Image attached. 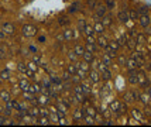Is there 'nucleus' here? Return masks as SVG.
I'll return each mask as SVG.
<instances>
[{
    "label": "nucleus",
    "instance_id": "13d9d810",
    "mask_svg": "<svg viewBox=\"0 0 151 127\" xmlns=\"http://www.w3.org/2000/svg\"><path fill=\"white\" fill-rule=\"evenodd\" d=\"M40 60H41L40 54H35V55L33 57V62H35V64H38V65H40Z\"/></svg>",
    "mask_w": 151,
    "mask_h": 127
},
{
    "label": "nucleus",
    "instance_id": "5fc2aeb1",
    "mask_svg": "<svg viewBox=\"0 0 151 127\" xmlns=\"http://www.w3.org/2000/svg\"><path fill=\"white\" fill-rule=\"evenodd\" d=\"M4 58H6V50L0 44V60H4Z\"/></svg>",
    "mask_w": 151,
    "mask_h": 127
},
{
    "label": "nucleus",
    "instance_id": "a19ab883",
    "mask_svg": "<svg viewBox=\"0 0 151 127\" xmlns=\"http://www.w3.org/2000/svg\"><path fill=\"white\" fill-rule=\"evenodd\" d=\"M68 58H69V61H72V62H76L78 61V55L75 54V51H68Z\"/></svg>",
    "mask_w": 151,
    "mask_h": 127
},
{
    "label": "nucleus",
    "instance_id": "09e8293b",
    "mask_svg": "<svg viewBox=\"0 0 151 127\" xmlns=\"http://www.w3.org/2000/svg\"><path fill=\"white\" fill-rule=\"evenodd\" d=\"M27 67H28V69H30V71L35 72V71L38 69V64H35V62H30V64H28Z\"/></svg>",
    "mask_w": 151,
    "mask_h": 127
},
{
    "label": "nucleus",
    "instance_id": "20e7f679",
    "mask_svg": "<svg viewBox=\"0 0 151 127\" xmlns=\"http://www.w3.org/2000/svg\"><path fill=\"white\" fill-rule=\"evenodd\" d=\"M107 6L103 4V3H98V6L95 7V17L96 19H102V17H105L106 13H107Z\"/></svg>",
    "mask_w": 151,
    "mask_h": 127
},
{
    "label": "nucleus",
    "instance_id": "72a5a7b5",
    "mask_svg": "<svg viewBox=\"0 0 151 127\" xmlns=\"http://www.w3.org/2000/svg\"><path fill=\"white\" fill-rule=\"evenodd\" d=\"M48 102H50V96H48V95H44V93H42V95H41V96L38 98L37 103H40V105H47Z\"/></svg>",
    "mask_w": 151,
    "mask_h": 127
},
{
    "label": "nucleus",
    "instance_id": "a211bd4d",
    "mask_svg": "<svg viewBox=\"0 0 151 127\" xmlns=\"http://www.w3.org/2000/svg\"><path fill=\"white\" fill-rule=\"evenodd\" d=\"M105 28L106 27L102 24V21H96L95 23V26H93V30H95V34H103V31H105Z\"/></svg>",
    "mask_w": 151,
    "mask_h": 127
},
{
    "label": "nucleus",
    "instance_id": "ddd939ff",
    "mask_svg": "<svg viewBox=\"0 0 151 127\" xmlns=\"http://www.w3.org/2000/svg\"><path fill=\"white\" fill-rule=\"evenodd\" d=\"M117 20L120 21V23H123V24L129 23V21H130L129 11H127V10H120V11H119V14H117Z\"/></svg>",
    "mask_w": 151,
    "mask_h": 127
},
{
    "label": "nucleus",
    "instance_id": "6e6552de",
    "mask_svg": "<svg viewBox=\"0 0 151 127\" xmlns=\"http://www.w3.org/2000/svg\"><path fill=\"white\" fill-rule=\"evenodd\" d=\"M86 116V110L85 107H76L73 110V120L75 121H79V120H83Z\"/></svg>",
    "mask_w": 151,
    "mask_h": 127
},
{
    "label": "nucleus",
    "instance_id": "423d86ee",
    "mask_svg": "<svg viewBox=\"0 0 151 127\" xmlns=\"http://www.w3.org/2000/svg\"><path fill=\"white\" fill-rule=\"evenodd\" d=\"M119 50H120V45H119L117 41H110V42L107 44V47H106L105 51H107V52L110 54L112 57H116Z\"/></svg>",
    "mask_w": 151,
    "mask_h": 127
},
{
    "label": "nucleus",
    "instance_id": "e2e57ef3",
    "mask_svg": "<svg viewBox=\"0 0 151 127\" xmlns=\"http://www.w3.org/2000/svg\"><path fill=\"white\" fill-rule=\"evenodd\" d=\"M3 110H4V106H1V105H0V114H3Z\"/></svg>",
    "mask_w": 151,
    "mask_h": 127
},
{
    "label": "nucleus",
    "instance_id": "39448f33",
    "mask_svg": "<svg viewBox=\"0 0 151 127\" xmlns=\"http://www.w3.org/2000/svg\"><path fill=\"white\" fill-rule=\"evenodd\" d=\"M150 23H151V17H150V13L147 14H143V16H138V24L141 28L147 30L150 27Z\"/></svg>",
    "mask_w": 151,
    "mask_h": 127
},
{
    "label": "nucleus",
    "instance_id": "603ef678",
    "mask_svg": "<svg viewBox=\"0 0 151 127\" xmlns=\"http://www.w3.org/2000/svg\"><path fill=\"white\" fill-rule=\"evenodd\" d=\"M83 120L86 124H95V117H92V116H85Z\"/></svg>",
    "mask_w": 151,
    "mask_h": 127
},
{
    "label": "nucleus",
    "instance_id": "dca6fc26",
    "mask_svg": "<svg viewBox=\"0 0 151 127\" xmlns=\"http://www.w3.org/2000/svg\"><path fill=\"white\" fill-rule=\"evenodd\" d=\"M124 67L127 68V71H129V69H138V64H137V61L132 57V58H127Z\"/></svg>",
    "mask_w": 151,
    "mask_h": 127
},
{
    "label": "nucleus",
    "instance_id": "9d476101",
    "mask_svg": "<svg viewBox=\"0 0 151 127\" xmlns=\"http://www.w3.org/2000/svg\"><path fill=\"white\" fill-rule=\"evenodd\" d=\"M78 38V30H65L64 31V40L72 41Z\"/></svg>",
    "mask_w": 151,
    "mask_h": 127
},
{
    "label": "nucleus",
    "instance_id": "4c0bfd02",
    "mask_svg": "<svg viewBox=\"0 0 151 127\" xmlns=\"http://www.w3.org/2000/svg\"><path fill=\"white\" fill-rule=\"evenodd\" d=\"M102 24H103L105 27L112 26V17H110V16H105V17H102Z\"/></svg>",
    "mask_w": 151,
    "mask_h": 127
},
{
    "label": "nucleus",
    "instance_id": "0eeeda50",
    "mask_svg": "<svg viewBox=\"0 0 151 127\" xmlns=\"http://www.w3.org/2000/svg\"><path fill=\"white\" fill-rule=\"evenodd\" d=\"M132 117L136 121H138L140 124H145V123H147V121H145V119H144V114L141 113L138 109H132Z\"/></svg>",
    "mask_w": 151,
    "mask_h": 127
},
{
    "label": "nucleus",
    "instance_id": "412c9836",
    "mask_svg": "<svg viewBox=\"0 0 151 127\" xmlns=\"http://www.w3.org/2000/svg\"><path fill=\"white\" fill-rule=\"evenodd\" d=\"M112 60H113V57L109 52H107V51H106V52L102 55V60H100V61H102L105 65H107V67H109V65L112 64Z\"/></svg>",
    "mask_w": 151,
    "mask_h": 127
},
{
    "label": "nucleus",
    "instance_id": "393cba45",
    "mask_svg": "<svg viewBox=\"0 0 151 127\" xmlns=\"http://www.w3.org/2000/svg\"><path fill=\"white\" fill-rule=\"evenodd\" d=\"M127 40H129V35H127V34H122V35L119 37L117 42H119V45H120V48L126 47V42H127Z\"/></svg>",
    "mask_w": 151,
    "mask_h": 127
},
{
    "label": "nucleus",
    "instance_id": "0e129e2a",
    "mask_svg": "<svg viewBox=\"0 0 151 127\" xmlns=\"http://www.w3.org/2000/svg\"><path fill=\"white\" fill-rule=\"evenodd\" d=\"M147 92H148V95L151 96V86H148V90H147Z\"/></svg>",
    "mask_w": 151,
    "mask_h": 127
},
{
    "label": "nucleus",
    "instance_id": "f3484780",
    "mask_svg": "<svg viewBox=\"0 0 151 127\" xmlns=\"http://www.w3.org/2000/svg\"><path fill=\"white\" fill-rule=\"evenodd\" d=\"M136 100V98H134V92L130 90V92H126L123 95V102H124L126 105H129V103H133V102Z\"/></svg>",
    "mask_w": 151,
    "mask_h": 127
},
{
    "label": "nucleus",
    "instance_id": "a878e982",
    "mask_svg": "<svg viewBox=\"0 0 151 127\" xmlns=\"http://www.w3.org/2000/svg\"><path fill=\"white\" fill-rule=\"evenodd\" d=\"M34 123H35V124H42V126H45V124H51V120H50V117L42 116L41 119H35Z\"/></svg>",
    "mask_w": 151,
    "mask_h": 127
},
{
    "label": "nucleus",
    "instance_id": "37998d69",
    "mask_svg": "<svg viewBox=\"0 0 151 127\" xmlns=\"http://www.w3.org/2000/svg\"><path fill=\"white\" fill-rule=\"evenodd\" d=\"M58 24H59V26H62V27H65V26H68V24H69V20H68L66 17H59V19H58Z\"/></svg>",
    "mask_w": 151,
    "mask_h": 127
},
{
    "label": "nucleus",
    "instance_id": "69168bd1",
    "mask_svg": "<svg viewBox=\"0 0 151 127\" xmlns=\"http://www.w3.org/2000/svg\"><path fill=\"white\" fill-rule=\"evenodd\" d=\"M147 30H148V33L151 34V23H150V27H148V28H147Z\"/></svg>",
    "mask_w": 151,
    "mask_h": 127
},
{
    "label": "nucleus",
    "instance_id": "9b49d317",
    "mask_svg": "<svg viewBox=\"0 0 151 127\" xmlns=\"http://www.w3.org/2000/svg\"><path fill=\"white\" fill-rule=\"evenodd\" d=\"M1 30H3L6 34H9V35L16 33V27H14V24L13 23H9V21H6V23L1 24Z\"/></svg>",
    "mask_w": 151,
    "mask_h": 127
},
{
    "label": "nucleus",
    "instance_id": "4d7b16f0",
    "mask_svg": "<svg viewBox=\"0 0 151 127\" xmlns=\"http://www.w3.org/2000/svg\"><path fill=\"white\" fill-rule=\"evenodd\" d=\"M40 114L41 116H45V117H50V112L47 109H40Z\"/></svg>",
    "mask_w": 151,
    "mask_h": 127
},
{
    "label": "nucleus",
    "instance_id": "4be33fe9",
    "mask_svg": "<svg viewBox=\"0 0 151 127\" xmlns=\"http://www.w3.org/2000/svg\"><path fill=\"white\" fill-rule=\"evenodd\" d=\"M57 109H58V112L59 113H62V114H65L66 116V113H68V110H69V107L66 106L64 102H59L58 105H57Z\"/></svg>",
    "mask_w": 151,
    "mask_h": 127
},
{
    "label": "nucleus",
    "instance_id": "6e6d98bb",
    "mask_svg": "<svg viewBox=\"0 0 151 127\" xmlns=\"http://www.w3.org/2000/svg\"><path fill=\"white\" fill-rule=\"evenodd\" d=\"M76 7H78V4H76V3H75V4H72V6L69 7V10H68V11H69V14H73V13H76V10H78Z\"/></svg>",
    "mask_w": 151,
    "mask_h": 127
},
{
    "label": "nucleus",
    "instance_id": "f03ea898",
    "mask_svg": "<svg viewBox=\"0 0 151 127\" xmlns=\"http://www.w3.org/2000/svg\"><path fill=\"white\" fill-rule=\"evenodd\" d=\"M137 76H138V86L141 89H145L147 86H150V80H148V76H145V72L144 71H137Z\"/></svg>",
    "mask_w": 151,
    "mask_h": 127
},
{
    "label": "nucleus",
    "instance_id": "4468645a",
    "mask_svg": "<svg viewBox=\"0 0 151 127\" xmlns=\"http://www.w3.org/2000/svg\"><path fill=\"white\" fill-rule=\"evenodd\" d=\"M30 80L26 79V78H21V79L19 80V88H20V90L21 92H27L28 89H30Z\"/></svg>",
    "mask_w": 151,
    "mask_h": 127
},
{
    "label": "nucleus",
    "instance_id": "bf43d9fd",
    "mask_svg": "<svg viewBox=\"0 0 151 127\" xmlns=\"http://www.w3.org/2000/svg\"><path fill=\"white\" fill-rule=\"evenodd\" d=\"M0 124H7V119L4 114H3V116L0 114Z\"/></svg>",
    "mask_w": 151,
    "mask_h": 127
},
{
    "label": "nucleus",
    "instance_id": "bb28decb",
    "mask_svg": "<svg viewBox=\"0 0 151 127\" xmlns=\"http://www.w3.org/2000/svg\"><path fill=\"white\" fill-rule=\"evenodd\" d=\"M86 51H91V52H96L98 51V45H96V41L93 42H86Z\"/></svg>",
    "mask_w": 151,
    "mask_h": 127
},
{
    "label": "nucleus",
    "instance_id": "6ab92c4d",
    "mask_svg": "<svg viewBox=\"0 0 151 127\" xmlns=\"http://www.w3.org/2000/svg\"><path fill=\"white\" fill-rule=\"evenodd\" d=\"M138 100L141 102L143 105H148L150 103V100H151V96L148 95V92H144V93H140V98H138Z\"/></svg>",
    "mask_w": 151,
    "mask_h": 127
},
{
    "label": "nucleus",
    "instance_id": "49530a36",
    "mask_svg": "<svg viewBox=\"0 0 151 127\" xmlns=\"http://www.w3.org/2000/svg\"><path fill=\"white\" fill-rule=\"evenodd\" d=\"M143 114H144V116H147V117H150V119H151V107L148 106V105H145V106H144Z\"/></svg>",
    "mask_w": 151,
    "mask_h": 127
},
{
    "label": "nucleus",
    "instance_id": "5701e85b",
    "mask_svg": "<svg viewBox=\"0 0 151 127\" xmlns=\"http://www.w3.org/2000/svg\"><path fill=\"white\" fill-rule=\"evenodd\" d=\"M126 47L129 48L130 51H134V50H136V47H137V41L134 40V38H129V40H127V42H126Z\"/></svg>",
    "mask_w": 151,
    "mask_h": 127
},
{
    "label": "nucleus",
    "instance_id": "2f4dec72",
    "mask_svg": "<svg viewBox=\"0 0 151 127\" xmlns=\"http://www.w3.org/2000/svg\"><path fill=\"white\" fill-rule=\"evenodd\" d=\"M119 105H120V102H117V100H113V102H110V110H112V113L116 116V113H117V110H119Z\"/></svg>",
    "mask_w": 151,
    "mask_h": 127
},
{
    "label": "nucleus",
    "instance_id": "a18cd8bd",
    "mask_svg": "<svg viewBox=\"0 0 151 127\" xmlns=\"http://www.w3.org/2000/svg\"><path fill=\"white\" fill-rule=\"evenodd\" d=\"M96 6H98V1H96V0H88V9L95 10V7Z\"/></svg>",
    "mask_w": 151,
    "mask_h": 127
},
{
    "label": "nucleus",
    "instance_id": "e433bc0d",
    "mask_svg": "<svg viewBox=\"0 0 151 127\" xmlns=\"http://www.w3.org/2000/svg\"><path fill=\"white\" fill-rule=\"evenodd\" d=\"M0 79L1 80L10 79V71H9V69H3V71L0 72Z\"/></svg>",
    "mask_w": 151,
    "mask_h": 127
},
{
    "label": "nucleus",
    "instance_id": "8fccbe9b",
    "mask_svg": "<svg viewBox=\"0 0 151 127\" xmlns=\"http://www.w3.org/2000/svg\"><path fill=\"white\" fill-rule=\"evenodd\" d=\"M126 61H127L126 55H120V57H119V60H117V62H119V65L124 67V65H126Z\"/></svg>",
    "mask_w": 151,
    "mask_h": 127
},
{
    "label": "nucleus",
    "instance_id": "f257e3e1",
    "mask_svg": "<svg viewBox=\"0 0 151 127\" xmlns=\"http://www.w3.org/2000/svg\"><path fill=\"white\" fill-rule=\"evenodd\" d=\"M98 71H99V74H100V79H103L105 82H107V80L112 79V71H110V69H109V67H107V65H105L103 62H100Z\"/></svg>",
    "mask_w": 151,
    "mask_h": 127
},
{
    "label": "nucleus",
    "instance_id": "864d4df0",
    "mask_svg": "<svg viewBox=\"0 0 151 127\" xmlns=\"http://www.w3.org/2000/svg\"><path fill=\"white\" fill-rule=\"evenodd\" d=\"M105 4L107 6V9H114V6H116V1H114V0H106Z\"/></svg>",
    "mask_w": 151,
    "mask_h": 127
},
{
    "label": "nucleus",
    "instance_id": "c9c22d12",
    "mask_svg": "<svg viewBox=\"0 0 151 127\" xmlns=\"http://www.w3.org/2000/svg\"><path fill=\"white\" fill-rule=\"evenodd\" d=\"M129 17H130V20L137 21V20H138V13H137V10H134V9L129 10Z\"/></svg>",
    "mask_w": 151,
    "mask_h": 127
},
{
    "label": "nucleus",
    "instance_id": "f704fd0d",
    "mask_svg": "<svg viewBox=\"0 0 151 127\" xmlns=\"http://www.w3.org/2000/svg\"><path fill=\"white\" fill-rule=\"evenodd\" d=\"M66 71H68L71 75H75V74H76V71H78L76 64H75V62H73V64H69V65H68V68H66Z\"/></svg>",
    "mask_w": 151,
    "mask_h": 127
},
{
    "label": "nucleus",
    "instance_id": "2eb2a0df",
    "mask_svg": "<svg viewBox=\"0 0 151 127\" xmlns=\"http://www.w3.org/2000/svg\"><path fill=\"white\" fill-rule=\"evenodd\" d=\"M96 44H98V47L103 48V50H106V47H107V44H109V40L106 38L103 34H100L98 37V40H96Z\"/></svg>",
    "mask_w": 151,
    "mask_h": 127
},
{
    "label": "nucleus",
    "instance_id": "aec40b11",
    "mask_svg": "<svg viewBox=\"0 0 151 127\" xmlns=\"http://www.w3.org/2000/svg\"><path fill=\"white\" fill-rule=\"evenodd\" d=\"M41 89H42V86H41L40 83H31V85H30V89H28V92H31L33 95H38L40 92H41Z\"/></svg>",
    "mask_w": 151,
    "mask_h": 127
},
{
    "label": "nucleus",
    "instance_id": "1a4fd4ad",
    "mask_svg": "<svg viewBox=\"0 0 151 127\" xmlns=\"http://www.w3.org/2000/svg\"><path fill=\"white\" fill-rule=\"evenodd\" d=\"M137 71L138 69H129V78H127V80H129V83L133 85V86H136V85L138 83Z\"/></svg>",
    "mask_w": 151,
    "mask_h": 127
},
{
    "label": "nucleus",
    "instance_id": "79ce46f5",
    "mask_svg": "<svg viewBox=\"0 0 151 127\" xmlns=\"http://www.w3.org/2000/svg\"><path fill=\"white\" fill-rule=\"evenodd\" d=\"M23 93H24V98H26L27 102H34V96H35V95H33L31 92H28V90H27V92H23Z\"/></svg>",
    "mask_w": 151,
    "mask_h": 127
},
{
    "label": "nucleus",
    "instance_id": "473e14b6",
    "mask_svg": "<svg viewBox=\"0 0 151 127\" xmlns=\"http://www.w3.org/2000/svg\"><path fill=\"white\" fill-rule=\"evenodd\" d=\"M82 33L85 34L86 37H89V35H95V30H93L92 26H88V24H86V27L83 28V31H82Z\"/></svg>",
    "mask_w": 151,
    "mask_h": 127
},
{
    "label": "nucleus",
    "instance_id": "680f3d73",
    "mask_svg": "<svg viewBox=\"0 0 151 127\" xmlns=\"http://www.w3.org/2000/svg\"><path fill=\"white\" fill-rule=\"evenodd\" d=\"M145 68H147V69H148V71H151V60H150V62H148V64H147V65H145Z\"/></svg>",
    "mask_w": 151,
    "mask_h": 127
},
{
    "label": "nucleus",
    "instance_id": "f8f14e48",
    "mask_svg": "<svg viewBox=\"0 0 151 127\" xmlns=\"http://www.w3.org/2000/svg\"><path fill=\"white\" fill-rule=\"evenodd\" d=\"M89 80L92 82V85L99 83V80H100V74H99L98 69H92V71H89Z\"/></svg>",
    "mask_w": 151,
    "mask_h": 127
},
{
    "label": "nucleus",
    "instance_id": "cd10ccee",
    "mask_svg": "<svg viewBox=\"0 0 151 127\" xmlns=\"http://www.w3.org/2000/svg\"><path fill=\"white\" fill-rule=\"evenodd\" d=\"M0 99H1V102H9L10 99H12V96H10V92H7V90H1L0 92Z\"/></svg>",
    "mask_w": 151,
    "mask_h": 127
},
{
    "label": "nucleus",
    "instance_id": "7c9ffc66",
    "mask_svg": "<svg viewBox=\"0 0 151 127\" xmlns=\"http://www.w3.org/2000/svg\"><path fill=\"white\" fill-rule=\"evenodd\" d=\"M28 114H30V116H31V117H35V119H37V117H38L40 116V109L37 106H33L31 107V109H30V110H28Z\"/></svg>",
    "mask_w": 151,
    "mask_h": 127
},
{
    "label": "nucleus",
    "instance_id": "c85d7f7f",
    "mask_svg": "<svg viewBox=\"0 0 151 127\" xmlns=\"http://www.w3.org/2000/svg\"><path fill=\"white\" fill-rule=\"evenodd\" d=\"M17 106H19V102L16 100V99H10L9 102H6V107L12 109V110H16V109H17Z\"/></svg>",
    "mask_w": 151,
    "mask_h": 127
},
{
    "label": "nucleus",
    "instance_id": "3c124183",
    "mask_svg": "<svg viewBox=\"0 0 151 127\" xmlns=\"http://www.w3.org/2000/svg\"><path fill=\"white\" fill-rule=\"evenodd\" d=\"M137 13H138V16H143V14H147V13H148V9H147L145 6H141V7H140V9L137 10Z\"/></svg>",
    "mask_w": 151,
    "mask_h": 127
},
{
    "label": "nucleus",
    "instance_id": "c756f323",
    "mask_svg": "<svg viewBox=\"0 0 151 127\" xmlns=\"http://www.w3.org/2000/svg\"><path fill=\"white\" fill-rule=\"evenodd\" d=\"M82 58H83V61H86V62H89V64H91L95 57H93V52H91V51H85L83 55H82Z\"/></svg>",
    "mask_w": 151,
    "mask_h": 127
},
{
    "label": "nucleus",
    "instance_id": "b1692460",
    "mask_svg": "<svg viewBox=\"0 0 151 127\" xmlns=\"http://www.w3.org/2000/svg\"><path fill=\"white\" fill-rule=\"evenodd\" d=\"M73 51H75V54H76L78 57H82L86 50H85V47H83V45H81V44H76V45L73 47Z\"/></svg>",
    "mask_w": 151,
    "mask_h": 127
},
{
    "label": "nucleus",
    "instance_id": "de8ad7c7",
    "mask_svg": "<svg viewBox=\"0 0 151 127\" xmlns=\"http://www.w3.org/2000/svg\"><path fill=\"white\" fill-rule=\"evenodd\" d=\"M100 62H102L100 60H98V58H93V61L91 62V64H92V69H98L99 65H100Z\"/></svg>",
    "mask_w": 151,
    "mask_h": 127
},
{
    "label": "nucleus",
    "instance_id": "7ed1b4c3",
    "mask_svg": "<svg viewBox=\"0 0 151 127\" xmlns=\"http://www.w3.org/2000/svg\"><path fill=\"white\" fill-rule=\"evenodd\" d=\"M21 34L24 37H34L37 34V27H34L33 24H24L21 27Z\"/></svg>",
    "mask_w": 151,
    "mask_h": 127
},
{
    "label": "nucleus",
    "instance_id": "c03bdc74",
    "mask_svg": "<svg viewBox=\"0 0 151 127\" xmlns=\"http://www.w3.org/2000/svg\"><path fill=\"white\" fill-rule=\"evenodd\" d=\"M86 110V116H92V117H95V114H96V110H95V107L91 106L88 107V109H85Z\"/></svg>",
    "mask_w": 151,
    "mask_h": 127
},
{
    "label": "nucleus",
    "instance_id": "58836bf2",
    "mask_svg": "<svg viewBox=\"0 0 151 127\" xmlns=\"http://www.w3.org/2000/svg\"><path fill=\"white\" fill-rule=\"evenodd\" d=\"M134 40L137 41V45H140V44H144V42H145V35H144V34H137V35L134 37Z\"/></svg>",
    "mask_w": 151,
    "mask_h": 127
},
{
    "label": "nucleus",
    "instance_id": "ea45409f",
    "mask_svg": "<svg viewBox=\"0 0 151 127\" xmlns=\"http://www.w3.org/2000/svg\"><path fill=\"white\" fill-rule=\"evenodd\" d=\"M85 27H86V20H85V19H79V20H78V31H81V33H82Z\"/></svg>",
    "mask_w": 151,
    "mask_h": 127
},
{
    "label": "nucleus",
    "instance_id": "052dcab7",
    "mask_svg": "<svg viewBox=\"0 0 151 127\" xmlns=\"http://www.w3.org/2000/svg\"><path fill=\"white\" fill-rule=\"evenodd\" d=\"M7 34L4 33V31H3V30H1V31H0V40H3V38H4V37H6Z\"/></svg>",
    "mask_w": 151,
    "mask_h": 127
}]
</instances>
